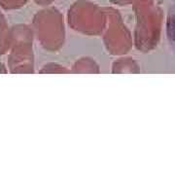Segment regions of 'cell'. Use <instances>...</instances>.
Masks as SVG:
<instances>
[{
	"instance_id": "3",
	"label": "cell",
	"mask_w": 175,
	"mask_h": 175,
	"mask_svg": "<svg viewBox=\"0 0 175 175\" xmlns=\"http://www.w3.org/2000/svg\"><path fill=\"white\" fill-rule=\"evenodd\" d=\"M112 3L114 4H118V5H128L129 4V0H110Z\"/></svg>"
},
{
	"instance_id": "1",
	"label": "cell",
	"mask_w": 175,
	"mask_h": 175,
	"mask_svg": "<svg viewBox=\"0 0 175 175\" xmlns=\"http://www.w3.org/2000/svg\"><path fill=\"white\" fill-rule=\"evenodd\" d=\"M26 1L27 0H0V4L6 9H15L24 5Z\"/></svg>"
},
{
	"instance_id": "4",
	"label": "cell",
	"mask_w": 175,
	"mask_h": 175,
	"mask_svg": "<svg viewBox=\"0 0 175 175\" xmlns=\"http://www.w3.org/2000/svg\"><path fill=\"white\" fill-rule=\"evenodd\" d=\"M35 2L39 5H49V4H51L54 0H34Z\"/></svg>"
},
{
	"instance_id": "2",
	"label": "cell",
	"mask_w": 175,
	"mask_h": 175,
	"mask_svg": "<svg viewBox=\"0 0 175 175\" xmlns=\"http://www.w3.org/2000/svg\"><path fill=\"white\" fill-rule=\"evenodd\" d=\"M167 26H168V32L170 36L175 37V6L170 10L167 19Z\"/></svg>"
}]
</instances>
